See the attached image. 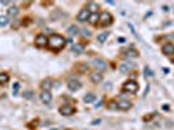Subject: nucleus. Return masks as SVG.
I'll use <instances>...</instances> for the list:
<instances>
[{
  "mask_svg": "<svg viewBox=\"0 0 174 130\" xmlns=\"http://www.w3.org/2000/svg\"><path fill=\"white\" fill-rule=\"evenodd\" d=\"M48 46L52 49H60L65 46V39L61 35H59V34H53L48 39Z\"/></svg>",
  "mask_w": 174,
  "mask_h": 130,
  "instance_id": "obj_1",
  "label": "nucleus"
},
{
  "mask_svg": "<svg viewBox=\"0 0 174 130\" xmlns=\"http://www.w3.org/2000/svg\"><path fill=\"white\" fill-rule=\"evenodd\" d=\"M112 21H113V18H112V14H111V13H108V12H103L100 16H99V22H100L103 26L111 25Z\"/></svg>",
  "mask_w": 174,
  "mask_h": 130,
  "instance_id": "obj_2",
  "label": "nucleus"
},
{
  "mask_svg": "<svg viewBox=\"0 0 174 130\" xmlns=\"http://www.w3.org/2000/svg\"><path fill=\"white\" fill-rule=\"evenodd\" d=\"M124 90L127 91V92H136L138 91V83L134 82V81H127L126 83H124Z\"/></svg>",
  "mask_w": 174,
  "mask_h": 130,
  "instance_id": "obj_3",
  "label": "nucleus"
},
{
  "mask_svg": "<svg viewBox=\"0 0 174 130\" xmlns=\"http://www.w3.org/2000/svg\"><path fill=\"white\" fill-rule=\"evenodd\" d=\"M81 87H82V83H81L78 79H70L69 82H68V88H69L70 91H73V92L79 90Z\"/></svg>",
  "mask_w": 174,
  "mask_h": 130,
  "instance_id": "obj_4",
  "label": "nucleus"
},
{
  "mask_svg": "<svg viewBox=\"0 0 174 130\" xmlns=\"http://www.w3.org/2000/svg\"><path fill=\"white\" fill-rule=\"evenodd\" d=\"M48 44V39L44 34H39L38 36L35 38V46L36 47H44Z\"/></svg>",
  "mask_w": 174,
  "mask_h": 130,
  "instance_id": "obj_5",
  "label": "nucleus"
},
{
  "mask_svg": "<svg viewBox=\"0 0 174 130\" xmlns=\"http://www.w3.org/2000/svg\"><path fill=\"white\" fill-rule=\"evenodd\" d=\"M92 65L96 68L98 70H101V72H105L106 70V64L104 60H100V59H96L92 61Z\"/></svg>",
  "mask_w": 174,
  "mask_h": 130,
  "instance_id": "obj_6",
  "label": "nucleus"
},
{
  "mask_svg": "<svg viewBox=\"0 0 174 130\" xmlns=\"http://www.w3.org/2000/svg\"><path fill=\"white\" fill-rule=\"evenodd\" d=\"M59 112L62 114V116H70V114L74 113V108L70 105H62V107H60Z\"/></svg>",
  "mask_w": 174,
  "mask_h": 130,
  "instance_id": "obj_7",
  "label": "nucleus"
},
{
  "mask_svg": "<svg viewBox=\"0 0 174 130\" xmlns=\"http://www.w3.org/2000/svg\"><path fill=\"white\" fill-rule=\"evenodd\" d=\"M129 108H131V103H130L129 100H119V101H117V109L127 111Z\"/></svg>",
  "mask_w": 174,
  "mask_h": 130,
  "instance_id": "obj_8",
  "label": "nucleus"
},
{
  "mask_svg": "<svg viewBox=\"0 0 174 130\" xmlns=\"http://www.w3.org/2000/svg\"><path fill=\"white\" fill-rule=\"evenodd\" d=\"M40 100L43 101L44 104H49V103H51V100H52L51 92H49V91H42V94H40Z\"/></svg>",
  "mask_w": 174,
  "mask_h": 130,
  "instance_id": "obj_9",
  "label": "nucleus"
},
{
  "mask_svg": "<svg viewBox=\"0 0 174 130\" xmlns=\"http://www.w3.org/2000/svg\"><path fill=\"white\" fill-rule=\"evenodd\" d=\"M88 17H90V12H88L87 9H82L79 13H78V21L79 22H85V21L88 20Z\"/></svg>",
  "mask_w": 174,
  "mask_h": 130,
  "instance_id": "obj_10",
  "label": "nucleus"
},
{
  "mask_svg": "<svg viewBox=\"0 0 174 130\" xmlns=\"http://www.w3.org/2000/svg\"><path fill=\"white\" fill-rule=\"evenodd\" d=\"M162 52H164V55H166V56H170V55L174 53V46L170 43L165 44V46L162 47Z\"/></svg>",
  "mask_w": 174,
  "mask_h": 130,
  "instance_id": "obj_11",
  "label": "nucleus"
},
{
  "mask_svg": "<svg viewBox=\"0 0 174 130\" xmlns=\"http://www.w3.org/2000/svg\"><path fill=\"white\" fill-rule=\"evenodd\" d=\"M90 78L93 83H99L103 81V74H101V73H98V72H93V73H91Z\"/></svg>",
  "mask_w": 174,
  "mask_h": 130,
  "instance_id": "obj_12",
  "label": "nucleus"
},
{
  "mask_svg": "<svg viewBox=\"0 0 174 130\" xmlns=\"http://www.w3.org/2000/svg\"><path fill=\"white\" fill-rule=\"evenodd\" d=\"M134 66V64H132V62H126V64H121L119 65V72L121 73H126V72H129V69L130 68H132Z\"/></svg>",
  "mask_w": 174,
  "mask_h": 130,
  "instance_id": "obj_13",
  "label": "nucleus"
},
{
  "mask_svg": "<svg viewBox=\"0 0 174 130\" xmlns=\"http://www.w3.org/2000/svg\"><path fill=\"white\" fill-rule=\"evenodd\" d=\"M42 87H43L44 91H49V88L52 87V81L51 79H46L42 82Z\"/></svg>",
  "mask_w": 174,
  "mask_h": 130,
  "instance_id": "obj_14",
  "label": "nucleus"
},
{
  "mask_svg": "<svg viewBox=\"0 0 174 130\" xmlns=\"http://www.w3.org/2000/svg\"><path fill=\"white\" fill-rule=\"evenodd\" d=\"M98 21H99V14H98V13H91L90 17H88V22L92 23V25H95Z\"/></svg>",
  "mask_w": 174,
  "mask_h": 130,
  "instance_id": "obj_15",
  "label": "nucleus"
},
{
  "mask_svg": "<svg viewBox=\"0 0 174 130\" xmlns=\"http://www.w3.org/2000/svg\"><path fill=\"white\" fill-rule=\"evenodd\" d=\"M95 94H92V92H88V94H86L85 95V101L86 103H92V101H95Z\"/></svg>",
  "mask_w": 174,
  "mask_h": 130,
  "instance_id": "obj_16",
  "label": "nucleus"
},
{
  "mask_svg": "<svg viewBox=\"0 0 174 130\" xmlns=\"http://www.w3.org/2000/svg\"><path fill=\"white\" fill-rule=\"evenodd\" d=\"M9 81V75L7 73H0V85H5Z\"/></svg>",
  "mask_w": 174,
  "mask_h": 130,
  "instance_id": "obj_17",
  "label": "nucleus"
},
{
  "mask_svg": "<svg viewBox=\"0 0 174 130\" xmlns=\"http://www.w3.org/2000/svg\"><path fill=\"white\" fill-rule=\"evenodd\" d=\"M72 51L74 52V53H82L83 52V46H81V44H74V46L72 47Z\"/></svg>",
  "mask_w": 174,
  "mask_h": 130,
  "instance_id": "obj_18",
  "label": "nucleus"
},
{
  "mask_svg": "<svg viewBox=\"0 0 174 130\" xmlns=\"http://www.w3.org/2000/svg\"><path fill=\"white\" fill-rule=\"evenodd\" d=\"M18 14V8L17 7H10L9 9H8V16H12V17H14V16Z\"/></svg>",
  "mask_w": 174,
  "mask_h": 130,
  "instance_id": "obj_19",
  "label": "nucleus"
},
{
  "mask_svg": "<svg viewBox=\"0 0 174 130\" xmlns=\"http://www.w3.org/2000/svg\"><path fill=\"white\" fill-rule=\"evenodd\" d=\"M125 55H126V56H129V57H136V56H138V52L135 51V49L130 48V49H126Z\"/></svg>",
  "mask_w": 174,
  "mask_h": 130,
  "instance_id": "obj_20",
  "label": "nucleus"
},
{
  "mask_svg": "<svg viewBox=\"0 0 174 130\" xmlns=\"http://www.w3.org/2000/svg\"><path fill=\"white\" fill-rule=\"evenodd\" d=\"M96 9H98V5H96L95 3H88V5H87V10H88V12L96 13Z\"/></svg>",
  "mask_w": 174,
  "mask_h": 130,
  "instance_id": "obj_21",
  "label": "nucleus"
},
{
  "mask_svg": "<svg viewBox=\"0 0 174 130\" xmlns=\"http://www.w3.org/2000/svg\"><path fill=\"white\" fill-rule=\"evenodd\" d=\"M78 31L79 30H78V27L75 25H72L69 29H68V33H69L70 35H75V34H78Z\"/></svg>",
  "mask_w": 174,
  "mask_h": 130,
  "instance_id": "obj_22",
  "label": "nucleus"
},
{
  "mask_svg": "<svg viewBox=\"0 0 174 130\" xmlns=\"http://www.w3.org/2000/svg\"><path fill=\"white\" fill-rule=\"evenodd\" d=\"M9 23V18L8 16H0V26H5Z\"/></svg>",
  "mask_w": 174,
  "mask_h": 130,
  "instance_id": "obj_23",
  "label": "nucleus"
},
{
  "mask_svg": "<svg viewBox=\"0 0 174 130\" xmlns=\"http://www.w3.org/2000/svg\"><path fill=\"white\" fill-rule=\"evenodd\" d=\"M106 39H108V33H103V34H99L98 35V40L100 42V43H104Z\"/></svg>",
  "mask_w": 174,
  "mask_h": 130,
  "instance_id": "obj_24",
  "label": "nucleus"
},
{
  "mask_svg": "<svg viewBox=\"0 0 174 130\" xmlns=\"http://www.w3.org/2000/svg\"><path fill=\"white\" fill-rule=\"evenodd\" d=\"M144 73H145V77H149V75H151V77H152V75H153V73L151 72V69H149V68H148V66H145Z\"/></svg>",
  "mask_w": 174,
  "mask_h": 130,
  "instance_id": "obj_25",
  "label": "nucleus"
},
{
  "mask_svg": "<svg viewBox=\"0 0 174 130\" xmlns=\"http://www.w3.org/2000/svg\"><path fill=\"white\" fill-rule=\"evenodd\" d=\"M33 95H34V92H33V91H27V92H25V94H23V96H25V98H27V99L33 98Z\"/></svg>",
  "mask_w": 174,
  "mask_h": 130,
  "instance_id": "obj_26",
  "label": "nucleus"
},
{
  "mask_svg": "<svg viewBox=\"0 0 174 130\" xmlns=\"http://www.w3.org/2000/svg\"><path fill=\"white\" fill-rule=\"evenodd\" d=\"M18 87H20V83H16L14 86H13V95H17V90Z\"/></svg>",
  "mask_w": 174,
  "mask_h": 130,
  "instance_id": "obj_27",
  "label": "nucleus"
},
{
  "mask_svg": "<svg viewBox=\"0 0 174 130\" xmlns=\"http://www.w3.org/2000/svg\"><path fill=\"white\" fill-rule=\"evenodd\" d=\"M108 107H109L111 109H117V103H114V101H113V103H111Z\"/></svg>",
  "mask_w": 174,
  "mask_h": 130,
  "instance_id": "obj_28",
  "label": "nucleus"
},
{
  "mask_svg": "<svg viewBox=\"0 0 174 130\" xmlns=\"http://www.w3.org/2000/svg\"><path fill=\"white\" fill-rule=\"evenodd\" d=\"M82 34H83V36H90L91 35V33L88 30H82Z\"/></svg>",
  "mask_w": 174,
  "mask_h": 130,
  "instance_id": "obj_29",
  "label": "nucleus"
},
{
  "mask_svg": "<svg viewBox=\"0 0 174 130\" xmlns=\"http://www.w3.org/2000/svg\"><path fill=\"white\" fill-rule=\"evenodd\" d=\"M118 42H119V43H124V42H125V38H124V36H121V38H118Z\"/></svg>",
  "mask_w": 174,
  "mask_h": 130,
  "instance_id": "obj_30",
  "label": "nucleus"
},
{
  "mask_svg": "<svg viewBox=\"0 0 174 130\" xmlns=\"http://www.w3.org/2000/svg\"><path fill=\"white\" fill-rule=\"evenodd\" d=\"M99 122H100V120H95V121H93V122H92V125H98V124H99Z\"/></svg>",
  "mask_w": 174,
  "mask_h": 130,
  "instance_id": "obj_31",
  "label": "nucleus"
},
{
  "mask_svg": "<svg viewBox=\"0 0 174 130\" xmlns=\"http://www.w3.org/2000/svg\"><path fill=\"white\" fill-rule=\"evenodd\" d=\"M162 70H164V73H168V72H169L168 68H162Z\"/></svg>",
  "mask_w": 174,
  "mask_h": 130,
  "instance_id": "obj_32",
  "label": "nucleus"
},
{
  "mask_svg": "<svg viewBox=\"0 0 174 130\" xmlns=\"http://www.w3.org/2000/svg\"><path fill=\"white\" fill-rule=\"evenodd\" d=\"M106 3H108V4H111V5H113V4H114V1H112V0H108Z\"/></svg>",
  "mask_w": 174,
  "mask_h": 130,
  "instance_id": "obj_33",
  "label": "nucleus"
},
{
  "mask_svg": "<svg viewBox=\"0 0 174 130\" xmlns=\"http://www.w3.org/2000/svg\"><path fill=\"white\" fill-rule=\"evenodd\" d=\"M52 130H59V129H52Z\"/></svg>",
  "mask_w": 174,
  "mask_h": 130,
  "instance_id": "obj_34",
  "label": "nucleus"
}]
</instances>
